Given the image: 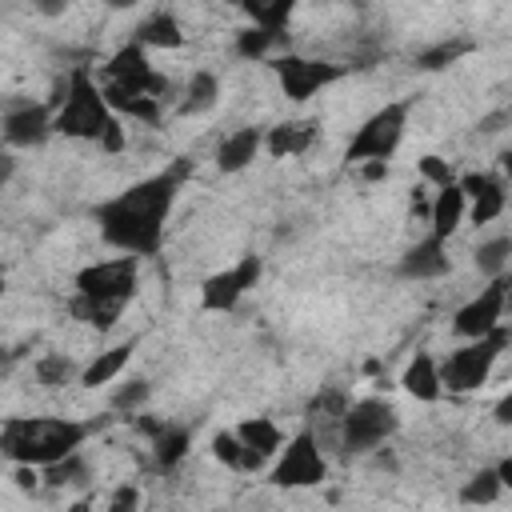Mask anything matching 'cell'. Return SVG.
I'll return each instance as SVG.
<instances>
[{
  "label": "cell",
  "instance_id": "cell-1",
  "mask_svg": "<svg viewBox=\"0 0 512 512\" xmlns=\"http://www.w3.org/2000/svg\"><path fill=\"white\" fill-rule=\"evenodd\" d=\"M188 172H192V164L180 160L176 168L152 172V176L128 184L124 192L100 200L92 208L100 240L112 244L120 256H136V260L156 256L164 244V224L176 208V196H180V184Z\"/></svg>",
  "mask_w": 512,
  "mask_h": 512
},
{
  "label": "cell",
  "instance_id": "cell-2",
  "mask_svg": "<svg viewBox=\"0 0 512 512\" xmlns=\"http://www.w3.org/2000/svg\"><path fill=\"white\" fill-rule=\"evenodd\" d=\"M96 420L72 416H8L0 428V452L16 468H52L84 448Z\"/></svg>",
  "mask_w": 512,
  "mask_h": 512
},
{
  "label": "cell",
  "instance_id": "cell-3",
  "mask_svg": "<svg viewBox=\"0 0 512 512\" xmlns=\"http://www.w3.org/2000/svg\"><path fill=\"white\" fill-rule=\"evenodd\" d=\"M52 128H56V136L88 140L108 152L124 148V128H120L112 104L104 100V84H96L88 68L68 72V80L56 96V108H52Z\"/></svg>",
  "mask_w": 512,
  "mask_h": 512
},
{
  "label": "cell",
  "instance_id": "cell-4",
  "mask_svg": "<svg viewBox=\"0 0 512 512\" xmlns=\"http://www.w3.org/2000/svg\"><path fill=\"white\" fill-rule=\"evenodd\" d=\"M136 284H140V260L136 256L96 260V264H88V268L76 272L68 312L76 320H84L88 328L108 332L120 320L124 304L136 296Z\"/></svg>",
  "mask_w": 512,
  "mask_h": 512
},
{
  "label": "cell",
  "instance_id": "cell-5",
  "mask_svg": "<svg viewBox=\"0 0 512 512\" xmlns=\"http://www.w3.org/2000/svg\"><path fill=\"white\" fill-rule=\"evenodd\" d=\"M408 116H412V100H388L384 108H376L356 128V136L348 140L344 160L356 164V168H364V164H388L392 152L400 148L404 132H408Z\"/></svg>",
  "mask_w": 512,
  "mask_h": 512
},
{
  "label": "cell",
  "instance_id": "cell-6",
  "mask_svg": "<svg viewBox=\"0 0 512 512\" xmlns=\"http://www.w3.org/2000/svg\"><path fill=\"white\" fill-rule=\"evenodd\" d=\"M508 328L484 336V340H464L460 348H452L444 360H440V380H444V392H476L488 384L500 352L508 348Z\"/></svg>",
  "mask_w": 512,
  "mask_h": 512
},
{
  "label": "cell",
  "instance_id": "cell-7",
  "mask_svg": "<svg viewBox=\"0 0 512 512\" xmlns=\"http://www.w3.org/2000/svg\"><path fill=\"white\" fill-rule=\"evenodd\" d=\"M396 432H400V412L388 400H380V396L352 400V408L340 424V452L344 456H368V452L384 448Z\"/></svg>",
  "mask_w": 512,
  "mask_h": 512
},
{
  "label": "cell",
  "instance_id": "cell-8",
  "mask_svg": "<svg viewBox=\"0 0 512 512\" xmlns=\"http://www.w3.org/2000/svg\"><path fill=\"white\" fill-rule=\"evenodd\" d=\"M324 476H328V460H324V448L316 444L312 428H300L268 468V480L276 488H312Z\"/></svg>",
  "mask_w": 512,
  "mask_h": 512
},
{
  "label": "cell",
  "instance_id": "cell-9",
  "mask_svg": "<svg viewBox=\"0 0 512 512\" xmlns=\"http://www.w3.org/2000/svg\"><path fill=\"white\" fill-rule=\"evenodd\" d=\"M508 300H512V288H508V276L484 284L468 304L456 308L452 316V332L460 340H484L492 332L504 328V312H508Z\"/></svg>",
  "mask_w": 512,
  "mask_h": 512
},
{
  "label": "cell",
  "instance_id": "cell-10",
  "mask_svg": "<svg viewBox=\"0 0 512 512\" xmlns=\"http://www.w3.org/2000/svg\"><path fill=\"white\" fill-rule=\"evenodd\" d=\"M272 72H276L280 92L288 100H296V104H304L308 96H316L320 88H328V84H336L344 76V68L332 64V60H312V56H292V52L288 56H276L272 60Z\"/></svg>",
  "mask_w": 512,
  "mask_h": 512
},
{
  "label": "cell",
  "instance_id": "cell-11",
  "mask_svg": "<svg viewBox=\"0 0 512 512\" xmlns=\"http://www.w3.org/2000/svg\"><path fill=\"white\" fill-rule=\"evenodd\" d=\"M260 276H264V260L260 256L236 260L232 268H224V272H216V276H208L200 284V308L204 312H232L248 296V288H256Z\"/></svg>",
  "mask_w": 512,
  "mask_h": 512
},
{
  "label": "cell",
  "instance_id": "cell-12",
  "mask_svg": "<svg viewBox=\"0 0 512 512\" xmlns=\"http://www.w3.org/2000/svg\"><path fill=\"white\" fill-rule=\"evenodd\" d=\"M104 72H108L104 84H112V88H120V92H144V96H156V100H164V92H168V80L148 68V56H144V48H140L136 40L120 44V48L108 56Z\"/></svg>",
  "mask_w": 512,
  "mask_h": 512
},
{
  "label": "cell",
  "instance_id": "cell-13",
  "mask_svg": "<svg viewBox=\"0 0 512 512\" xmlns=\"http://www.w3.org/2000/svg\"><path fill=\"white\" fill-rule=\"evenodd\" d=\"M52 108L48 104H8L4 108V144L8 148H36L52 136Z\"/></svg>",
  "mask_w": 512,
  "mask_h": 512
},
{
  "label": "cell",
  "instance_id": "cell-14",
  "mask_svg": "<svg viewBox=\"0 0 512 512\" xmlns=\"http://www.w3.org/2000/svg\"><path fill=\"white\" fill-rule=\"evenodd\" d=\"M460 188L468 196V220L472 224H492L504 204H508V184L504 176H492V172H468L460 176Z\"/></svg>",
  "mask_w": 512,
  "mask_h": 512
},
{
  "label": "cell",
  "instance_id": "cell-15",
  "mask_svg": "<svg viewBox=\"0 0 512 512\" xmlns=\"http://www.w3.org/2000/svg\"><path fill=\"white\" fill-rule=\"evenodd\" d=\"M452 264H448V240H440V236H424V240H416L404 256H400V276L404 280H440L444 272H448Z\"/></svg>",
  "mask_w": 512,
  "mask_h": 512
},
{
  "label": "cell",
  "instance_id": "cell-16",
  "mask_svg": "<svg viewBox=\"0 0 512 512\" xmlns=\"http://www.w3.org/2000/svg\"><path fill=\"white\" fill-rule=\"evenodd\" d=\"M264 132L268 128H256V124H244V128H232L220 144H216V168L220 172H244L256 152L264 148Z\"/></svg>",
  "mask_w": 512,
  "mask_h": 512
},
{
  "label": "cell",
  "instance_id": "cell-17",
  "mask_svg": "<svg viewBox=\"0 0 512 512\" xmlns=\"http://www.w3.org/2000/svg\"><path fill=\"white\" fill-rule=\"evenodd\" d=\"M232 432L240 436V444H244L264 468L284 452V432H280V424H276L272 416H248V420H240Z\"/></svg>",
  "mask_w": 512,
  "mask_h": 512
},
{
  "label": "cell",
  "instance_id": "cell-18",
  "mask_svg": "<svg viewBox=\"0 0 512 512\" xmlns=\"http://www.w3.org/2000/svg\"><path fill=\"white\" fill-rule=\"evenodd\" d=\"M316 132H320V120H280V124H272V128L264 132V148H268V156H276V160H284V156H304V152L312 148Z\"/></svg>",
  "mask_w": 512,
  "mask_h": 512
},
{
  "label": "cell",
  "instance_id": "cell-19",
  "mask_svg": "<svg viewBox=\"0 0 512 512\" xmlns=\"http://www.w3.org/2000/svg\"><path fill=\"white\" fill-rule=\"evenodd\" d=\"M400 388L424 404H436L444 396V380H440V360L432 352H416L400 376Z\"/></svg>",
  "mask_w": 512,
  "mask_h": 512
},
{
  "label": "cell",
  "instance_id": "cell-20",
  "mask_svg": "<svg viewBox=\"0 0 512 512\" xmlns=\"http://www.w3.org/2000/svg\"><path fill=\"white\" fill-rule=\"evenodd\" d=\"M464 216H468V196H464L460 180L448 184V188H436V196H432V212H428V224H432L428 232L440 236V240H448V236L464 224Z\"/></svg>",
  "mask_w": 512,
  "mask_h": 512
},
{
  "label": "cell",
  "instance_id": "cell-21",
  "mask_svg": "<svg viewBox=\"0 0 512 512\" xmlns=\"http://www.w3.org/2000/svg\"><path fill=\"white\" fill-rule=\"evenodd\" d=\"M132 352H136V340H128V344H116V348H104V352H96V360H88V364H84V372H80V384H84V388H104V384H112V380H116V376L128 368Z\"/></svg>",
  "mask_w": 512,
  "mask_h": 512
},
{
  "label": "cell",
  "instance_id": "cell-22",
  "mask_svg": "<svg viewBox=\"0 0 512 512\" xmlns=\"http://www.w3.org/2000/svg\"><path fill=\"white\" fill-rule=\"evenodd\" d=\"M136 44H140V48H180V44H184V28H180L176 12L156 8L148 20H140Z\"/></svg>",
  "mask_w": 512,
  "mask_h": 512
},
{
  "label": "cell",
  "instance_id": "cell-23",
  "mask_svg": "<svg viewBox=\"0 0 512 512\" xmlns=\"http://www.w3.org/2000/svg\"><path fill=\"white\" fill-rule=\"evenodd\" d=\"M152 436H156L152 440L156 468H176L192 448V432L184 424H160V428H152Z\"/></svg>",
  "mask_w": 512,
  "mask_h": 512
},
{
  "label": "cell",
  "instance_id": "cell-24",
  "mask_svg": "<svg viewBox=\"0 0 512 512\" xmlns=\"http://www.w3.org/2000/svg\"><path fill=\"white\" fill-rule=\"evenodd\" d=\"M216 100H220V80H216V72L200 68V72H192L188 84H184L180 112H184V116H200V112H208Z\"/></svg>",
  "mask_w": 512,
  "mask_h": 512
},
{
  "label": "cell",
  "instance_id": "cell-25",
  "mask_svg": "<svg viewBox=\"0 0 512 512\" xmlns=\"http://www.w3.org/2000/svg\"><path fill=\"white\" fill-rule=\"evenodd\" d=\"M80 364L68 356V352H44V356H36V364H32V376H36V384H44V388H64V384H72V380H80Z\"/></svg>",
  "mask_w": 512,
  "mask_h": 512
},
{
  "label": "cell",
  "instance_id": "cell-26",
  "mask_svg": "<svg viewBox=\"0 0 512 512\" xmlns=\"http://www.w3.org/2000/svg\"><path fill=\"white\" fill-rule=\"evenodd\" d=\"M212 456H216L224 468H232V472H260V468H264V464L240 444L236 432H216V436H212Z\"/></svg>",
  "mask_w": 512,
  "mask_h": 512
},
{
  "label": "cell",
  "instance_id": "cell-27",
  "mask_svg": "<svg viewBox=\"0 0 512 512\" xmlns=\"http://www.w3.org/2000/svg\"><path fill=\"white\" fill-rule=\"evenodd\" d=\"M500 492H504V484H500L496 464H492V468L472 472V476L460 484V504H468V508H484V504H496Z\"/></svg>",
  "mask_w": 512,
  "mask_h": 512
},
{
  "label": "cell",
  "instance_id": "cell-28",
  "mask_svg": "<svg viewBox=\"0 0 512 512\" xmlns=\"http://www.w3.org/2000/svg\"><path fill=\"white\" fill-rule=\"evenodd\" d=\"M508 260H512V236H492V240H484V244L476 248V268H480L484 276H492V280L504 276Z\"/></svg>",
  "mask_w": 512,
  "mask_h": 512
},
{
  "label": "cell",
  "instance_id": "cell-29",
  "mask_svg": "<svg viewBox=\"0 0 512 512\" xmlns=\"http://www.w3.org/2000/svg\"><path fill=\"white\" fill-rule=\"evenodd\" d=\"M244 12L252 16V28H264V32L284 36V24L292 16V0H280V4H244Z\"/></svg>",
  "mask_w": 512,
  "mask_h": 512
},
{
  "label": "cell",
  "instance_id": "cell-30",
  "mask_svg": "<svg viewBox=\"0 0 512 512\" xmlns=\"http://www.w3.org/2000/svg\"><path fill=\"white\" fill-rule=\"evenodd\" d=\"M288 36H276V32H264V28H248V32H240V40H236V52L244 56V60H264L272 48H280Z\"/></svg>",
  "mask_w": 512,
  "mask_h": 512
},
{
  "label": "cell",
  "instance_id": "cell-31",
  "mask_svg": "<svg viewBox=\"0 0 512 512\" xmlns=\"http://www.w3.org/2000/svg\"><path fill=\"white\" fill-rule=\"evenodd\" d=\"M148 396H152V384L144 380V376H136V380H128V384H120L116 392H112V412H136V408H144L148 404Z\"/></svg>",
  "mask_w": 512,
  "mask_h": 512
},
{
  "label": "cell",
  "instance_id": "cell-32",
  "mask_svg": "<svg viewBox=\"0 0 512 512\" xmlns=\"http://www.w3.org/2000/svg\"><path fill=\"white\" fill-rule=\"evenodd\" d=\"M80 476H84V460H80V452H76V456H68V460H60V464H52V468H44V480H48L52 488L76 484Z\"/></svg>",
  "mask_w": 512,
  "mask_h": 512
},
{
  "label": "cell",
  "instance_id": "cell-33",
  "mask_svg": "<svg viewBox=\"0 0 512 512\" xmlns=\"http://www.w3.org/2000/svg\"><path fill=\"white\" fill-rule=\"evenodd\" d=\"M420 176H424V180H432L436 188H448V184H456V176H452L448 160H440V156H424V160H420Z\"/></svg>",
  "mask_w": 512,
  "mask_h": 512
},
{
  "label": "cell",
  "instance_id": "cell-34",
  "mask_svg": "<svg viewBox=\"0 0 512 512\" xmlns=\"http://www.w3.org/2000/svg\"><path fill=\"white\" fill-rule=\"evenodd\" d=\"M464 48H468V44H436L432 52H420V68H444V64H452Z\"/></svg>",
  "mask_w": 512,
  "mask_h": 512
},
{
  "label": "cell",
  "instance_id": "cell-35",
  "mask_svg": "<svg viewBox=\"0 0 512 512\" xmlns=\"http://www.w3.org/2000/svg\"><path fill=\"white\" fill-rule=\"evenodd\" d=\"M140 508V488L136 484H120L108 500V512H136Z\"/></svg>",
  "mask_w": 512,
  "mask_h": 512
},
{
  "label": "cell",
  "instance_id": "cell-36",
  "mask_svg": "<svg viewBox=\"0 0 512 512\" xmlns=\"http://www.w3.org/2000/svg\"><path fill=\"white\" fill-rule=\"evenodd\" d=\"M492 420L504 424V428H512V392H504V396L492 404Z\"/></svg>",
  "mask_w": 512,
  "mask_h": 512
},
{
  "label": "cell",
  "instance_id": "cell-37",
  "mask_svg": "<svg viewBox=\"0 0 512 512\" xmlns=\"http://www.w3.org/2000/svg\"><path fill=\"white\" fill-rule=\"evenodd\" d=\"M496 476H500V484H504V492H512V452L496 460Z\"/></svg>",
  "mask_w": 512,
  "mask_h": 512
},
{
  "label": "cell",
  "instance_id": "cell-38",
  "mask_svg": "<svg viewBox=\"0 0 512 512\" xmlns=\"http://www.w3.org/2000/svg\"><path fill=\"white\" fill-rule=\"evenodd\" d=\"M500 176H504V184H512V148L500 152Z\"/></svg>",
  "mask_w": 512,
  "mask_h": 512
},
{
  "label": "cell",
  "instance_id": "cell-39",
  "mask_svg": "<svg viewBox=\"0 0 512 512\" xmlns=\"http://www.w3.org/2000/svg\"><path fill=\"white\" fill-rule=\"evenodd\" d=\"M364 176L368 180H380V176H388V164H364Z\"/></svg>",
  "mask_w": 512,
  "mask_h": 512
},
{
  "label": "cell",
  "instance_id": "cell-40",
  "mask_svg": "<svg viewBox=\"0 0 512 512\" xmlns=\"http://www.w3.org/2000/svg\"><path fill=\"white\" fill-rule=\"evenodd\" d=\"M72 512H88V504H76V508H72Z\"/></svg>",
  "mask_w": 512,
  "mask_h": 512
},
{
  "label": "cell",
  "instance_id": "cell-41",
  "mask_svg": "<svg viewBox=\"0 0 512 512\" xmlns=\"http://www.w3.org/2000/svg\"><path fill=\"white\" fill-rule=\"evenodd\" d=\"M508 288H512V276H508Z\"/></svg>",
  "mask_w": 512,
  "mask_h": 512
}]
</instances>
